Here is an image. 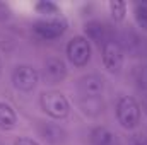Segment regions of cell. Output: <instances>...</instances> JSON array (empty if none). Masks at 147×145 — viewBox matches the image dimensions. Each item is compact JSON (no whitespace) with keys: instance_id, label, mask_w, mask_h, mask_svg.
<instances>
[{"instance_id":"obj_1","label":"cell","mask_w":147,"mask_h":145,"mask_svg":"<svg viewBox=\"0 0 147 145\" xmlns=\"http://www.w3.org/2000/svg\"><path fill=\"white\" fill-rule=\"evenodd\" d=\"M39 104H41V109L53 119H63L70 113L69 99L62 92H57V91L43 92L39 97Z\"/></svg>"},{"instance_id":"obj_2","label":"cell","mask_w":147,"mask_h":145,"mask_svg":"<svg viewBox=\"0 0 147 145\" xmlns=\"http://www.w3.org/2000/svg\"><path fill=\"white\" fill-rule=\"evenodd\" d=\"M116 118H118V123L125 130H134L140 121V106H139V103L130 96L120 97L118 103H116Z\"/></svg>"},{"instance_id":"obj_3","label":"cell","mask_w":147,"mask_h":145,"mask_svg":"<svg viewBox=\"0 0 147 145\" xmlns=\"http://www.w3.org/2000/svg\"><path fill=\"white\" fill-rule=\"evenodd\" d=\"M67 58L74 67H86L91 60V44L86 36H74L67 44Z\"/></svg>"},{"instance_id":"obj_4","label":"cell","mask_w":147,"mask_h":145,"mask_svg":"<svg viewBox=\"0 0 147 145\" xmlns=\"http://www.w3.org/2000/svg\"><path fill=\"white\" fill-rule=\"evenodd\" d=\"M101 56H103V65L111 73H118L123 67V50L121 44L110 38L103 46H101Z\"/></svg>"},{"instance_id":"obj_5","label":"cell","mask_w":147,"mask_h":145,"mask_svg":"<svg viewBox=\"0 0 147 145\" xmlns=\"http://www.w3.org/2000/svg\"><path fill=\"white\" fill-rule=\"evenodd\" d=\"M34 33L41 39H57L67 31V21L63 17H46L34 22Z\"/></svg>"},{"instance_id":"obj_6","label":"cell","mask_w":147,"mask_h":145,"mask_svg":"<svg viewBox=\"0 0 147 145\" xmlns=\"http://www.w3.org/2000/svg\"><path fill=\"white\" fill-rule=\"evenodd\" d=\"M105 80L98 73H87L79 79L77 82V94L79 99H91V97H103Z\"/></svg>"},{"instance_id":"obj_7","label":"cell","mask_w":147,"mask_h":145,"mask_svg":"<svg viewBox=\"0 0 147 145\" xmlns=\"http://www.w3.org/2000/svg\"><path fill=\"white\" fill-rule=\"evenodd\" d=\"M38 80H39L38 70L29 65H19L12 72V84L21 92H31L38 85Z\"/></svg>"},{"instance_id":"obj_8","label":"cell","mask_w":147,"mask_h":145,"mask_svg":"<svg viewBox=\"0 0 147 145\" xmlns=\"http://www.w3.org/2000/svg\"><path fill=\"white\" fill-rule=\"evenodd\" d=\"M41 77L50 85H55V84L63 82V79L67 77V65H65V62L62 58H48L43 63Z\"/></svg>"},{"instance_id":"obj_9","label":"cell","mask_w":147,"mask_h":145,"mask_svg":"<svg viewBox=\"0 0 147 145\" xmlns=\"http://www.w3.org/2000/svg\"><path fill=\"white\" fill-rule=\"evenodd\" d=\"M84 33H86V38H87V39L94 41V43L99 44V46H103V44L111 38L110 33H108V28H106L103 22H99V21H91V22H87L86 28H84Z\"/></svg>"},{"instance_id":"obj_10","label":"cell","mask_w":147,"mask_h":145,"mask_svg":"<svg viewBox=\"0 0 147 145\" xmlns=\"http://www.w3.org/2000/svg\"><path fill=\"white\" fill-rule=\"evenodd\" d=\"M39 135L43 137V140H46L48 144H51V145L62 144L65 140V137H67L65 130L60 128L55 123H41L39 125Z\"/></svg>"},{"instance_id":"obj_11","label":"cell","mask_w":147,"mask_h":145,"mask_svg":"<svg viewBox=\"0 0 147 145\" xmlns=\"http://www.w3.org/2000/svg\"><path fill=\"white\" fill-rule=\"evenodd\" d=\"M91 142L92 145H121L116 135L105 126H98L91 132Z\"/></svg>"},{"instance_id":"obj_12","label":"cell","mask_w":147,"mask_h":145,"mask_svg":"<svg viewBox=\"0 0 147 145\" xmlns=\"http://www.w3.org/2000/svg\"><path fill=\"white\" fill-rule=\"evenodd\" d=\"M17 125V114L9 103L0 101V130H12Z\"/></svg>"},{"instance_id":"obj_13","label":"cell","mask_w":147,"mask_h":145,"mask_svg":"<svg viewBox=\"0 0 147 145\" xmlns=\"http://www.w3.org/2000/svg\"><path fill=\"white\" fill-rule=\"evenodd\" d=\"M79 106L86 116H98L103 113L105 103L103 97H91V99H79Z\"/></svg>"},{"instance_id":"obj_14","label":"cell","mask_w":147,"mask_h":145,"mask_svg":"<svg viewBox=\"0 0 147 145\" xmlns=\"http://www.w3.org/2000/svg\"><path fill=\"white\" fill-rule=\"evenodd\" d=\"M34 9H36L38 14H45L48 17H58V14H62L60 12V7L55 2H48V0L38 2L36 5H34Z\"/></svg>"},{"instance_id":"obj_15","label":"cell","mask_w":147,"mask_h":145,"mask_svg":"<svg viewBox=\"0 0 147 145\" xmlns=\"http://www.w3.org/2000/svg\"><path fill=\"white\" fill-rule=\"evenodd\" d=\"M110 14L116 22H121L125 19V14H127V3L125 2H116V0L110 2Z\"/></svg>"},{"instance_id":"obj_16","label":"cell","mask_w":147,"mask_h":145,"mask_svg":"<svg viewBox=\"0 0 147 145\" xmlns=\"http://www.w3.org/2000/svg\"><path fill=\"white\" fill-rule=\"evenodd\" d=\"M135 21L142 29L147 31V2L135 5Z\"/></svg>"},{"instance_id":"obj_17","label":"cell","mask_w":147,"mask_h":145,"mask_svg":"<svg viewBox=\"0 0 147 145\" xmlns=\"http://www.w3.org/2000/svg\"><path fill=\"white\" fill-rule=\"evenodd\" d=\"M128 145H147V138L144 135L135 133V135H132V137L128 138Z\"/></svg>"},{"instance_id":"obj_18","label":"cell","mask_w":147,"mask_h":145,"mask_svg":"<svg viewBox=\"0 0 147 145\" xmlns=\"http://www.w3.org/2000/svg\"><path fill=\"white\" fill-rule=\"evenodd\" d=\"M14 145H39L36 142V140H33V138H28V137H19L16 142H14Z\"/></svg>"},{"instance_id":"obj_19","label":"cell","mask_w":147,"mask_h":145,"mask_svg":"<svg viewBox=\"0 0 147 145\" xmlns=\"http://www.w3.org/2000/svg\"><path fill=\"white\" fill-rule=\"evenodd\" d=\"M10 17V10L5 3H0V21H7Z\"/></svg>"},{"instance_id":"obj_20","label":"cell","mask_w":147,"mask_h":145,"mask_svg":"<svg viewBox=\"0 0 147 145\" xmlns=\"http://www.w3.org/2000/svg\"><path fill=\"white\" fill-rule=\"evenodd\" d=\"M0 75H2V62H0Z\"/></svg>"},{"instance_id":"obj_21","label":"cell","mask_w":147,"mask_h":145,"mask_svg":"<svg viewBox=\"0 0 147 145\" xmlns=\"http://www.w3.org/2000/svg\"><path fill=\"white\" fill-rule=\"evenodd\" d=\"M146 108H147V103H146Z\"/></svg>"},{"instance_id":"obj_22","label":"cell","mask_w":147,"mask_h":145,"mask_svg":"<svg viewBox=\"0 0 147 145\" xmlns=\"http://www.w3.org/2000/svg\"><path fill=\"white\" fill-rule=\"evenodd\" d=\"M0 145H3V144H0Z\"/></svg>"}]
</instances>
